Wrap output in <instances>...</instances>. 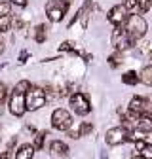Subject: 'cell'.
I'll use <instances>...</instances> for the list:
<instances>
[{
    "mask_svg": "<svg viewBox=\"0 0 152 159\" xmlns=\"http://www.w3.org/2000/svg\"><path fill=\"white\" fill-rule=\"evenodd\" d=\"M124 29H126V32L137 42V40H141V38L146 34L148 25H146V21H145V17H143V15L129 13L127 19H126V23H124Z\"/></svg>",
    "mask_w": 152,
    "mask_h": 159,
    "instance_id": "2",
    "label": "cell"
},
{
    "mask_svg": "<svg viewBox=\"0 0 152 159\" xmlns=\"http://www.w3.org/2000/svg\"><path fill=\"white\" fill-rule=\"evenodd\" d=\"M46 102H48L46 93H44V89H40V87L31 85L29 91L25 93V106H27V110H31V112H34V110H38V108H42Z\"/></svg>",
    "mask_w": 152,
    "mask_h": 159,
    "instance_id": "5",
    "label": "cell"
},
{
    "mask_svg": "<svg viewBox=\"0 0 152 159\" xmlns=\"http://www.w3.org/2000/svg\"><path fill=\"white\" fill-rule=\"evenodd\" d=\"M122 82H124L126 85H137V84H139V76H137L135 70H127V72L122 76Z\"/></svg>",
    "mask_w": 152,
    "mask_h": 159,
    "instance_id": "16",
    "label": "cell"
},
{
    "mask_svg": "<svg viewBox=\"0 0 152 159\" xmlns=\"http://www.w3.org/2000/svg\"><path fill=\"white\" fill-rule=\"evenodd\" d=\"M2 53H4V42L0 40V55H2Z\"/></svg>",
    "mask_w": 152,
    "mask_h": 159,
    "instance_id": "32",
    "label": "cell"
},
{
    "mask_svg": "<svg viewBox=\"0 0 152 159\" xmlns=\"http://www.w3.org/2000/svg\"><path fill=\"white\" fill-rule=\"evenodd\" d=\"M12 29V15H0V34Z\"/></svg>",
    "mask_w": 152,
    "mask_h": 159,
    "instance_id": "19",
    "label": "cell"
},
{
    "mask_svg": "<svg viewBox=\"0 0 152 159\" xmlns=\"http://www.w3.org/2000/svg\"><path fill=\"white\" fill-rule=\"evenodd\" d=\"M46 30H48V29H46L44 23L36 25V29H34V32H32V38H34V42H36V44H44V42H46V38H48Z\"/></svg>",
    "mask_w": 152,
    "mask_h": 159,
    "instance_id": "14",
    "label": "cell"
},
{
    "mask_svg": "<svg viewBox=\"0 0 152 159\" xmlns=\"http://www.w3.org/2000/svg\"><path fill=\"white\" fill-rule=\"evenodd\" d=\"M12 13V4L8 0H0V15H10Z\"/></svg>",
    "mask_w": 152,
    "mask_h": 159,
    "instance_id": "25",
    "label": "cell"
},
{
    "mask_svg": "<svg viewBox=\"0 0 152 159\" xmlns=\"http://www.w3.org/2000/svg\"><path fill=\"white\" fill-rule=\"evenodd\" d=\"M8 2H10L12 6H15V8H25V6L29 4V0H8Z\"/></svg>",
    "mask_w": 152,
    "mask_h": 159,
    "instance_id": "28",
    "label": "cell"
},
{
    "mask_svg": "<svg viewBox=\"0 0 152 159\" xmlns=\"http://www.w3.org/2000/svg\"><path fill=\"white\" fill-rule=\"evenodd\" d=\"M127 15H129V11L124 8V4H116V6H112V8L108 10L107 21H108L110 25H114V27H124Z\"/></svg>",
    "mask_w": 152,
    "mask_h": 159,
    "instance_id": "9",
    "label": "cell"
},
{
    "mask_svg": "<svg viewBox=\"0 0 152 159\" xmlns=\"http://www.w3.org/2000/svg\"><path fill=\"white\" fill-rule=\"evenodd\" d=\"M27 59H29V53L27 51H21V55H19V63H25Z\"/></svg>",
    "mask_w": 152,
    "mask_h": 159,
    "instance_id": "31",
    "label": "cell"
},
{
    "mask_svg": "<svg viewBox=\"0 0 152 159\" xmlns=\"http://www.w3.org/2000/svg\"><path fill=\"white\" fill-rule=\"evenodd\" d=\"M15 140H17V138L13 136V138H12V140L8 142V146H6V150H4L2 153H0V159H10V157L13 155V146H15Z\"/></svg>",
    "mask_w": 152,
    "mask_h": 159,
    "instance_id": "20",
    "label": "cell"
},
{
    "mask_svg": "<svg viewBox=\"0 0 152 159\" xmlns=\"http://www.w3.org/2000/svg\"><path fill=\"white\" fill-rule=\"evenodd\" d=\"M31 84L27 80H21V82H17L12 95H10V101H8V108L10 112L15 116V117H21L25 112H27V106H25V93L29 91Z\"/></svg>",
    "mask_w": 152,
    "mask_h": 159,
    "instance_id": "1",
    "label": "cell"
},
{
    "mask_svg": "<svg viewBox=\"0 0 152 159\" xmlns=\"http://www.w3.org/2000/svg\"><path fill=\"white\" fill-rule=\"evenodd\" d=\"M146 116H152V95L146 97Z\"/></svg>",
    "mask_w": 152,
    "mask_h": 159,
    "instance_id": "30",
    "label": "cell"
},
{
    "mask_svg": "<svg viewBox=\"0 0 152 159\" xmlns=\"http://www.w3.org/2000/svg\"><path fill=\"white\" fill-rule=\"evenodd\" d=\"M122 63H124V53H122V51H114V53L108 57V65H110L112 68H118Z\"/></svg>",
    "mask_w": 152,
    "mask_h": 159,
    "instance_id": "17",
    "label": "cell"
},
{
    "mask_svg": "<svg viewBox=\"0 0 152 159\" xmlns=\"http://www.w3.org/2000/svg\"><path fill=\"white\" fill-rule=\"evenodd\" d=\"M78 133H80V136H86V134L93 133V125H91V123H82V125L78 127Z\"/></svg>",
    "mask_w": 152,
    "mask_h": 159,
    "instance_id": "26",
    "label": "cell"
},
{
    "mask_svg": "<svg viewBox=\"0 0 152 159\" xmlns=\"http://www.w3.org/2000/svg\"><path fill=\"white\" fill-rule=\"evenodd\" d=\"M135 129L139 133H152V116H139L137 123H135Z\"/></svg>",
    "mask_w": 152,
    "mask_h": 159,
    "instance_id": "12",
    "label": "cell"
},
{
    "mask_svg": "<svg viewBox=\"0 0 152 159\" xmlns=\"http://www.w3.org/2000/svg\"><path fill=\"white\" fill-rule=\"evenodd\" d=\"M51 127L55 131H69L72 127V116L65 108H55L51 114Z\"/></svg>",
    "mask_w": 152,
    "mask_h": 159,
    "instance_id": "6",
    "label": "cell"
},
{
    "mask_svg": "<svg viewBox=\"0 0 152 159\" xmlns=\"http://www.w3.org/2000/svg\"><path fill=\"white\" fill-rule=\"evenodd\" d=\"M69 102H70V108L78 114V116H88L91 112V102H89V98L84 95V93H72L70 98H69Z\"/></svg>",
    "mask_w": 152,
    "mask_h": 159,
    "instance_id": "7",
    "label": "cell"
},
{
    "mask_svg": "<svg viewBox=\"0 0 152 159\" xmlns=\"http://www.w3.org/2000/svg\"><path fill=\"white\" fill-rule=\"evenodd\" d=\"M131 159H145V157H141V155H137V157H131Z\"/></svg>",
    "mask_w": 152,
    "mask_h": 159,
    "instance_id": "34",
    "label": "cell"
},
{
    "mask_svg": "<svg viewBox=\"0 0 152 159\" xmlns=\"http://www.w3.org/2000/svg\"><path fill=\"white\" fill-rule=\"evenodd\" d=\"M139 82L145 84L146 87H152V65H146V66L141 70V74H139Z\"/></svg>",
    "mask_w": 152,
    "mask_h": 159,
    "instance_id": "15",
    "label": "cell"
},
{
    "mask_svg": "<svg viewBox=\"0 0 152 159\" xmlns=\"http://www.w3.org/2000/svg\"><path fill=\"white\" fill-rule=\"evenodd\" d=\"M124 8L131 13V11H137V6H139V0H124Z\"/></svg>",
    "mask_w": 152,
    "mask_h": 159,
    "instance_id": "24",
    "label": "cell"
},
{
    "mask_svg": "<svg viewBox=\"0 0 152 159\" xmlns=\"http://www.w3.org/2000/svg\"><path fill=\"white\" fill-rule=\"evenodd\" d=\"M129 110L137 116H145L146 114V97H133L129 102Z\"/></svg>",
    "mask_w": 152,
    "mask_h": 159,
    "instance_id": "10",
    "label": "cell"
},
{
    "mask_svg": "<svg viewBox=\"0 0 152 159\" xmlns=\"http://www.w3.org/2000/svg\"><path fill=\"white\" fill-rule=\"evenodd\" d=\"M110 44L114 46V49L116 51H127V49H131L133 46H135V40H133L127 32H126V29L124 27H114V30H112V36H110Z\"/></svg>",
    "mask_w": 152,
    "mask_h": 159,
    "instance_id": "4",
    "label": "cell"
},
{
    "mask_svg": "<svg viewBox=\"0 0 152 159\" xmlns=\"http://www.w3.org/2000/svg\"><path fill=\"white\" fill-rule=\"evenodd\" d=\"M139 155L145 157V159H152V144H146L145 142V146L139 150Z\"/></svg>",
    "mask_w": 152,
    "mask_h": 159,
    "instance_id": "23",
    "label": "cell"
},
{
    "mask_svg": "<svg viewBox=\"0 0 152 159\" xmlns=\"http://www.w3.org/2000/svg\"><path fill=\"white\" fill-rule=\"evenodd\" d=\"M46 136H48V131H40V133H36L34 142H32L34 150H42V148H44V140H46Z\"/></svg>",
    "mask_w": 152,
    "mask_h": 159,
    "instance_id": "18",
    "label": "cell"
},
{
    "mask_svg": "<svg viewBox=\"0 0 152 159\" xmlns=\"http://www.w3.org/2000/svg\"><path fill=\"white\" fill-rule=\"evenodd\" d=\"M4 102H0V116H2V112H4V106H2Z\"/></svg>",
    "mask_w": 152,
    "mask_h": 159,
    "instance_id": "33",
    "label": "cell"
},
{
    "mask_svg": "<svg viewBox=\"0 0 152 159\" xmlns=\"http://www.w3.org/2000/svg\"><path fill=\"white\" fill-rule=\"evenodd\" d=\"M12 25L15 27V30H21V29H25V21L21 17H15V19H12Z\"/></svg>",
    "mask_w": 152,
    "mask_h": 159,
    "instance_id": "27",
    "label": "cell"
},
{
    "mask_svg": "<svg viewBox=\"0 0 152 159\" xmlns=\"http://www.w3.org/2000/svg\"><path fill=\"white\" fill-rule=\"evenodd\" d=\"M127 129L126 127H112L105 133V142L108 146H120L124 142H127Z\"/></svg>",
    "mask_w": 152,
    "mask_h": 159,
    "instance_id": "8",
    "label": "cell"
},
{
    "mask_svg": "<svg viewBox=\"0 0 152 159\" xmlns=\"http://www.w3.org/2000/svg\"><path fill=\"white\" fill-rule=\"evenodd\" d=\"M50 152H51L53 157H67L69 155V146L61 140H53L50 144Z\"/></svg>",
    "mask_w": 152,
    "mask_h": 159,
    "instance_id": "11",
    "label": "cell"
},
{
    "mask_svg": "<svg viewBox=\"0 0 152 159\" xmlns=\"http://www.w3.org/2000/svg\"><path fill=\"white\" fill-rule=\"evenodd\" d=\"M150 57H152V53H150Z\"/></svg>",
    "mask_w": 152,
    "mask_h": 159,
    "instance_id": "35",
    "label": "cell"
},
{
    "mask_svg": "<svg viewBox=\"0 0 152 159\" xmlns=\"http://www.w3.org/2000/svg\"><path fill=\"white\" fill-rule=\"evenodd\" d=\"M59 51H69V53H74V55H80L78 49H76V46H74L72 42H63V44L59 46Z\"/></svg>",
    "mask_w": 152,
    "mask_h": 159,
    "instance_id": "21",
    "label": "cell"
},
{
    "mask_svg": "<svg viewBox=\"0 0 152 159\" xmlns=\"http://www.w3.org/2000/svg\"><path fill=\"white\" fill-rule=\"evenodd\" d=\"M32 155H34V146L32 144H23L15 152L13 159H32Z\"/></svg>",
    "mask_w": 152,
    "mask_h": 159,
    "instance_id": "13",
    "label": "cell"
},
{
    "mask_svg": "<svg viewBox=\"0 0 152 159\" xmlns=\"http://www.w3.org/2000/svg\"><path fill=\"white\" fill-rule=\"evenodd\" d=\"M6 97H8V87H6L2 82H0V102H4Z\"/></svg>",
    "mask_w": 152,
    "mask_h": 159,
    "instance_id": "29",
    "label": "cell"
},
{
    "mask_svg": "<svg viewBox=\"0 0 152 159\" xmlns=\"http://www.w3.org/2000/svg\"><path fill=\"white\" fill-rule=\"evenodd\" d=\"M70 8V0H48L46 15L51 23H61Z\"/></svg>",
    "mask_w": 152,
    "mask_h": 159,
    "instance_id": "3",
    "label": "cell"
},
{
    "mask_svg": "<svg viewBox=\"0 0 152 159\" xmlns=\"http://www.w3.org/2000/svg\"><path fill=\"white\" fill-rule=\"evenodd\" d=\"M148 10H152V0H139L137 11H139V13H146Z\"/></svg>",
    "mask_w": 152,
    "mask_h": 159,
    "instance_id": "22",
    "label": "cell"
}]
</instances>
